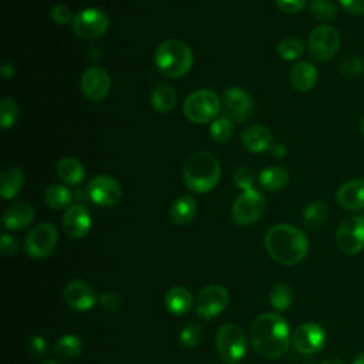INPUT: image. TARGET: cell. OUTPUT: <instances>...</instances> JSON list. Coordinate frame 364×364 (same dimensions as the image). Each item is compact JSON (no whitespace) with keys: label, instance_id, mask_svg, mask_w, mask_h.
Segmentation results:
<instances>
[{"label":"cell","instance_id":"obj_1","mask_svg":"<svg viewBox=\"0 0 364 364\" xmlns=\"http://www.w3.org/2000/svg\"><path fill=\"white\" fill-rule=\"evenodd\" d=\"M250 343L257 355L277 358L290 346V330L287 321L277 313L257 316L250 328Z\"/></svg>","mask_w":364,"mask_h":364},{"label":"cell","instance_id":"obj_2","mask_svg":"<svg viewBox=\"0 0 364 364\" xmlns=\"http://www.w3.org/2000/svg\"><path fill=\"white\" fill-rule=\"evenodd\" d=\"M264 246L273 260L284 266H293L306 257L309 240L300 229L280 223L267 230Z\"/></svg>","mask_w":364,"mask_h":364},{"label":"cell","instance_id":"obj_3","mask_svg":"<svg viewBox=\"0 0 364 364\" xmlns=\"http://www.w3.org/2000/svg\"><path fill=\"white\" fill-rule=\"evenodd\" d=\"M182 178L191 191L198 193L209 192L220 179L219 161L206 151L193 152L183 164Z\"/></svg>","mask_w":364,"mask_h":364},{"label":"cell","instance_id":"obj_4","mask_svg":"<svg viewBox=\"0 0 364 364\" xmlns=\"http://www.w3.org/2000/svg\"><path fill=\"white\" fill-rule=\"evenodd\" d=\"M192 63V50L182 40H165L155 51V64L158 70L169 78H179L185 75L191 70Z\"/></svg>","mask_w":364,"mask_h":364},{"label":"cell","instance_id":"obj_5","mask_svg":"<svg viewBox=\"0 0 364 364\" xmlns=\"http://www.w3.org/2000/svg\"><path fill=\"white\" fill-rule=\"evenodd\" d=\"M216 348L225 364H237L245 357L247 348L243 330L232 323L223 324L216 334Z\"/></svg>","mask_w":364,"mask_h":364},{"label":"cell","instance_id":"obj_6","mask_svg":"<svg viewBox=\"0 0 364 364\" xmlns=\"http://www.w3.org/2000/svg\"><path fill=\"white\" fill-rule=\"evenodd\" d=\"M220 111V100L212 90L191 92L183 104L185 117L195 124H205L213 119Z\"/></svg>","mask_w":364,"mask_h":364},{"label":"cell","instance_id":"obj_7","mask_svg":"<svg viewBox=\"0 0 364 364\" xmlns=\"http://www.w3.org/2000/svg\"><path fill=\"white\" fill-rule=\"evenodd\" d=\"M266 209L264 196L256 189L243 191L233 202L232 219L236 225L246 226L256 222Z\"/></svg>","mask_w":364,"mask_h":364},{"label":"cell","instance_id":"obj_8","mask_svg":"<svg viewBox=\"0 0 364 364\" xmlns=\"http://www.w3.org/2000/svg\"><path fill=\"white\" fill-rule=\"evenodd\" d=\"M340 48V34L333 26H318L309 37L310 55L317 61H330Z\"/></svg>","mask_w":364,"mask_h":364},{"label":"cell","instance_id":"obj_9","mask_svg":"<svg viewBox=\"0 0 364 364\" xmlns=\"http://www.w3.org/2000/svg\"><path fill=\"white\" fill-rule=\"evenodd\" d=\"M229 304V293L220 284L205 286L195 297V311L200 318L210 320L219 316Z\"/></svg>","mask_w":364,"mask_h":364},{"label":"cell","instance_id":"obj_10","mask_svg":"<svg viewBox=\"0 0 364 364\" xmlns=\"http://www.w3.org/2000/svg\"><path fill=\"white\" fill-rule=\"evenodd\" d=\"M58 242V232L53 223L44 222L34 226L26 236V250L36 259H44L50 256Z\"/></svg>","mask_w":364,"mask_h":364},{"label":"cell","instance_id":"obj_11","mask_svg":"<svg viewBox=\"0 0 364 364\" xmlns=\"http://www.w3.org/2000/svg\"><path fill=\"white\" fill-rule=\"evenodd\" d=\"M336 242L346 255H355L364 247V216L346 218L337 229Z\"/></svg>","mask_w":364,"mask_h":364},{"label":"cell","instance_id":"obj_12","mask_svg":"<svg viewBox=\"0 0 364 364\" xmlns=\"http://www.w3.org/2000/svg\"><path fill=\"white\" fill-rule=\"evenodd\" d=\"M109 26L108 16L98 9H87L73 18V31L84 40L101 37Z\"/></svg>","mask_w":364,"mask_h":364},{"label":"cell","instance_id":"obj_13","mask_svg":"<svg viewBox=\"0 0 364 364\" xmlns=\"http://www.w3.org/2000/svg\"><path fill=\"white\" fill-rule=\"evenodd\" d=\"M88 196L98 206H112L118 203L122 195L121 185L108 175H98L88 183Z\"/></svg>","mask_w":364,"mask_h":364},{"label":"cell","instance_id":"obj_14","mask_svg":"<svg viewBox=\"0 0 364 364\" xmlns=\"http://www.w3.org/2000/svg\"><path fill=\"white\" fill-rule=\"evenodd\" d=\"M291 343L299 353L313 354L326 344V331L316 323H303L293 331Z\"/></svg>","mask_w":364,"mask_h":364},{"label":"cell","instance_id":"obj_15","mask_svg":"<svg viewBox=\"0 0 364 364\" xmlns=\"http://www.w3.org/2000/svg\"><path fill=\"white\" fill-rule=\"evenodd\" d=\"M63 296L68 307L74 311H87L92 309L98 301L94 287L82 279H74L68 282L64 287Z\"/></svg>","mask_w":364,"mask_h":364},{"label":"cell","instance_id":"obj_16","mask_svg":"<svg viewBox=\"0 0 364 364\" xmlns=\"http://www.w3.org/2000/svg\"><path fill=\"white\" fill-rule=\"evenodd\" d=\"M111 88V78L105 68L90 67L84 71L81 77L82 94L91 101H102Z\"/></svg>","mask_w":364,"mask_h":364},{"label":"cell","instance_id":"obj_17","mask_svg":"<svg viewBox=\"0 0 364 364\" xmlns=\"http://www.w3.org/2000/svg\"><path fill=\"white\" fill-rule=\"evenodd\" d=\"M223 102L229 117L237 122L246 121L253 114V100L242 88L232 87L225 91Z\"/></svg>","mask_w":364,"mask_h":364},{"label":"cell","instance_id":"obj_18","mask_svg":"<svg viewBox=\"0 0 364 364\" xmlns=\"http://www.w3.org/2000/svg\"><path fill=\"white\" fill-rule=\"evenodd\" d=\"M64 232L73 239L84 237L91 229V216L84 205H73L67 208L63 218Z\"/></svg>","mask_w":364,"mask_h":364},{"label":"cell","instance_id":"obj_19","mask_svg":"<svg viewBox=\"0 0 364 364\" xmlns=\"http://www.w3.org/2000/svg\"><path fill=\"white\" fill-rule=\"evenodd\" d=\"M337 203L347 210L364 208V178H357L343 183L336 193Z\"/></svg>","mask_w":364,"mask_h":364},{"label":"cell","instance_id":"obj_20","mask_svg":"<svg viewBox=\"0 0 364 364\" xmlns=\"http://www.w3.org/2000/svg\"><path fill=\"white\" fill-rule=\"evenodd\" d=\"M34 219V209L28 202H14L3 213V223L9 230L27 228Z\"/></svg>","mask_w":364,"mask_h":364},{"label":"cell","instance_id":"obj_21","mask_svg":"<svg viewBox=\"0 0 364 364\" xmlns=\"http://www.w3.org/2000/svg\"><path fill=\"white\" fill-rule=\"evenodd\" d=\"M242 145L250 152H263L272 148L273 136L266 127L250 125L247 127L240 136Z\"/></svg>","mask_w":364,"mask_h":364},{"label":"cell","instance_id":"obj_22","mask_svg":"<svg viewBox=\"0 0 364 364\" xmlns=\"http://www.w3.org/2000/svg\"><path fill=\"white\" fill-rule=\"evenodd\" d=\"M193 297L191 291L183 286L171 287L165 294V307L169 313L182 316L192 309Z\"/></svg>","mask_w":364,"mask_h":364},{"label":"cell","instance_id":"obj_23","mask_svg":"<svg viewBox=\"0 0 364 364\" xmlns=\"http://www.w3.org/2000/svg\"><path fill=\"white\" fill-rule=\"evenodd\" d=\"M317 81V68L309 61H299L290 71V82L297 91H309Z\"/></svg>","mask_w":364,"mask_h":364},{"label":"cell","instance_id":"obj_24","mask_svg":"<svg viewBox=\"0 0 364 364\" xmlns=\"http://www.w3.org/2000/svg\"><path fill=\"white\" fill-rule=\"evenodd\" d=\"M24 185V173L16 166L10 165L3 169L0 175V195L3 199L14 198Z\"/></svg>","mask_w":364,"mask_h":364},{"label":"cell","instance_id":"obj_25","mask_svg":"<svg viewBox=\"0 0 364 364\" xmlns=\"http://www.w3.org/2000/svg\"><path fill=\"white\" fill-rule=\"evenodd\" d=\"M195 215H196V202L189 195L179 196L171 205V209H169V218L178 226L189 223L195 218Z\"/></svg>","mask_w":364,"mask_h":364},{"label":"cell","instance_id":"obj_26","mask_svg":"<svg viewBox=\"0 0 364 364\" xmlns=\"http://www.w3.org/2000/svg\"><path fill=\"white\" fill-rule=\"evenodd\" d=\"M151 104H152L154 109L158 112L172 111L176 104L175 90L166 82L156 84L151 92Z\"/></svg>","mask_w":364,"mask_h":364},{"label":"cell","instance_id":"obj_27","mask_svg":"<svg viewBox=\"0 0 364 364\" xmlns=\"http://www.w3.org/2000/svg\"><path fill=\"white\" fill-rule=\"evenodd\" d=\"M57 175L63 182L68 185H78L84 181L85 172L80 161L71 156H65L57 164Z\"/></svg>","mask_w":364,"mask_h":364},{"label":"cell","instance_id":"obj_28","mask_svg":"<svg viewBox=\"0 0 364 364\" xmlns=\"http://www.w3.org/2000/svg\"><path fill=\"white\" fill-rule=\"evenodd\" d=\"M259 182L267 191H279L289 182V172L283 166H269L259 173Z\"/></svg>","mask_w":364,"mask_h":364},{"label":"cell","instance_id":"obj_29","mask_svg":"<svg viewBox=\"0 0 364 364\" xmlns=\"http://www.w3.org/2000/svg\"><path fill=\"white\" fill-rule=\"evenodd\" d=\"M82 350V341L74 334H65L60 337L53 347L54 354L61 360H71L80 355Z\"/></svg>","mask_w":364,"mask_h":364},{"label":"cell","instance_id":"obj_30","mask_svg":"<svg viewBox=\"0 0 364 364\" xmlns=\"http://www.w3.org/2000/svg\"><path fill=\"white\" fill-rule=\"evenodd\" d=\"M73 200V193L64 185L53 183L44 192V202L51 209H64Z\"/></svg>","mask_w":364,"mask_h":364},{"label":"cell","instance_id":"obj_31","mask_svg":"<svg viewBox=\"0 0 364 364\" xmlns=\"http://www.w3.org/2000/svg\"><path fill=\"white\" fill-rule=\"evenodd\" d=\"M328 216V206L323 202H311L303 210V222L307 228L316 229L321 226Z\"/></svg>","mask_w":364,"mask_h":364},{"label":"cell","instance_id":"obj_32","mask_svg":"<svg viewBox=\"0 0 364 364\" xmlns=\"http://www.w3.org/2000/svg\"><path fill=\"white\" fill-rule=\"evenodd\" d=\"M270 304L279 310H287L291 303H293V291L286 283H277L272 290H270Z\"/></svg>","mask_w":364,"mask_h":364},{"label":"cell","instance_id":"obj_33","mask_svg":"<svg viewBox=\"0 0 364 364\" xmlns=\"http://www.w3.org/2000/svg\"><path fill=\"white\" fill-rule=\"evenodd\" d=\"M310 13L317 20L330 21L337 16V7L331 0H313L310 3Z\"/></svg>","mask_w":364,"mask_h":364},{"label":"cell","instance_id":"obj_34","mask_svg":"<svg viewBox=\"0 0 364 364\" xmlns=\"http://www.w3.org/2000/svg\"><path fill=\"white\" fill-rule=\"evenodd\" d=\"M303 51H304L303 43L299 38H294V37L284 38L277 46L279 55L284 60H289V61L299 58L303 54Z\"/></svg>","mask_w":364,"mask_h":364},{"label":"cell","instance_id":"obj_35","mask_svg":"<svg viewBox=\"0 0 364 364\" xmlns=\"http://www.w3.org/2000/svg\"><path fill=\"white\" fill-rule=\"evenodd\" d=\"M18 115V107L10 97H3L0 101V124L3 129L10 128Z\"/></svg>","mask_w":364,"mask_h":364},{"label":"cell","instance_id":"obj_36","mask_svg":"<svg viewBox=\"0 0 364 364\" xmlns=\"http://www.w3.org/2000/svg\"><path fill=\"white\" fill-rule=\"evenodd\" d=\"M232 134H233V125L228 118L215 119L210 125V135L218 142L229 141L232 138Z\"/></svg>","mask_w":364,"mask_h":364},{"label":"cell","instance_id":"obj_37","mask_svg":"<svg viewBox=\"0 0 364 364\" xmlns=\"http://www.w3.org/2000/svg\"><path fill=\"white\" fill-rule=\"evenodd\" d=\"M338 71L346 75V77H357L363 73L364 70V64H363V60L358 57V55H347L344 57L338 65H337Z\"/></svg>","mask_w":364,"mask_h":364},{"label":"cell","instance_id":"obj_38","mask_svg":"<svg viewBox=\"0 0 364 364\" xmlns=\"http://www.w3.org/2000/svg\"><path fill=\"white\" fill-rule=\"evenodd\" d=\"M200 338H202V327L199 324H195V323L185 326L179 333L181 344L188 347V348L196 347L199 344Z\"/></svg>","mask_w":364,"mask_h":364},{"label":"cell","instance_id":"obj_39","mask_svg":"<svg viewBox=\"0 0 364 364\" xmlns=\"http://www.w3.org/2000/svg\"><path fill=\"white\" fill-rule=\"evenodd\" d=\"M233 182L237 188H242L243 191L253 189L255 183V173L249 166H239L235 169L233 173Z\"/></svg>","mask_w":364,"mask_h":364},{"label":"cell","instance_id":"obj_40","mask_svg":"<svg viewBox=\"0 0 364 364\" xmlns=\"http://www.w3.org/2000/svg\"><path fill=\"white\" fill-rule=\"evenodd\" d=\"M98 303L101 304V307L107 311H115L121 307L122 304V299L118 293L115 291H105L102 294L98 296Z\"/></svg>","mask_w":364,"mask_h":364},{"label":"cell","instance_id":"obj_41","mask_svg":"<svg viewBox=\"0 0 364 364\" xmlns=\"http://www.w3.org/2000/svg\"><path fill=\"white\" fill-rule=\"evenodd\" d=\"M50 17L53 21L58 23V24H65L68 23L70 20H73V14H71V10L65 6V4H55L53 6L51 11H50Z\"/></svg>","mask_w":364,"mask_h":364},{"label":"cell","instance_id":"obj_42","mask_svg":"<svg viewBox=\"0 0 364 364\" xmlns=\"http://www.w3.org/2000/svg\"><path fill=\"white\" fill-rule=\"evenodd\" d=\"M27 350L33 357H41L47 351V343L41 336H31L28 338Z\"/></svg>","mask_w":364,"mask_h":364},{"label":"cell","instance_id":"obj_43","mask_svg":"<svg viewBox=\"0 0 364 364\" xmlns=\"http://www.w3.org/2000/svg\"><path fill=\"white\" fill-rule=\"evenodd\" d=\"M277 7L287 13V14H294V13H299L300 10L304 9L307 0H274Z\"/></svg>","mask_w":364,"mask_h":364},{"label":"cell","instance_id":"obj_44","mask_svg":"<svg viewBox=\"0 0 364 364\" xmlns=\"http://www.w3.org/2000/svg\"><path fill=\"white\" fill-rule=\"evenodd\" d=\"M0 249L3 256H13L18 250V242L13 236L4 233L0 240Z\"/></svg>","mask_w":364,"mask_h":364},{"label":"cell","instance_id":"obj_45","mask_svg":"<svg viewBox=\"0 0 364 364\" xmlns=\"http://www.w3.org/2000/svg\"><path fill=\"white\" fill-rule=\"evenodd\" d=\"M338 3L351 16L364 14V0H338Z\"/></svg>","mask_w":364,"mask_h":364},{"label":"cell","instance_id":"obj_46","mask_svg":"<svg viewBox=\"0 0 364 364\" xmlns=\"http://www.w3.org/2000/svg\"><path fill=\"white\" fill-rule=\"evenodd\" d=\"M269 151H270L272 155L276 156V158H282V156H284L286 152H287V149H286V146H284L283 144H273Z\"/></svg>","mask_w":364,"mask_h":364},{"label":"cell","instance_id":"obj_47","mask_svg":"<svg viewBox=\"0 0 364 364\" xmlns=\"http://www.w3.org/2000/svg\"><path fill=\"white\" fill-rule=\"evenodd\" d=\"M13 74H14V68H13L11 63L4 61L1 64V77L3 78H10V77H13Z\"/></svg>","mask_w":364,"mask_h":364},{"label":"cell","instance_id":"obj_48","mask_svg":"<svg viewBox=\"0 0 364 364\" xmlns=\"http://www.w3.org/2000/svg\"><path fill=\"white\" fill-rule=\"evenodd\" d=\"M323 364H344V361L340 360V358H337V357H330V358L324 360Z\"/></svg>","mask_w":364,"mask_h":364},{"label":"cell","instance_id":"obj_49","mask_svg":"<svg viewBox=\"0 0 364 364\" xmlns=\"http://www.w3.org/2000/svg\"><path fill=\"white\" fill-rule=\"evenodd\" d=\"M353 364H364V353L358 354V355L355 357V360L353 361Z\"/></svg>","mask_w":364,"mask_h":364},{"label":"cell","instance_id":"obj_50","mask_svg":"<svg viewBox=\"0 0 364 364\" xmlns=\"http://www.w3.org/2000/svg\"><path fill=\"white\" fill-rule=\"evenodd\" d=\"M360 129H361V132L364 134V117H363L361 121H360Z\"/></svg>","mask_w":364,"mask_h":364},{"label":"cell","instance_id":"obj_51","mask_svg":"<svg viewBox=\"0 0 364 364\" xmlns=\"http://www.w3.org/2000/svg\"><path fill=\"white\" fill-rule=\"evenodd\" d=\"M43 364H60V363H57V361H46Z\"/></svg>","mask_w":364,"mask_h":364}]
</instances>
